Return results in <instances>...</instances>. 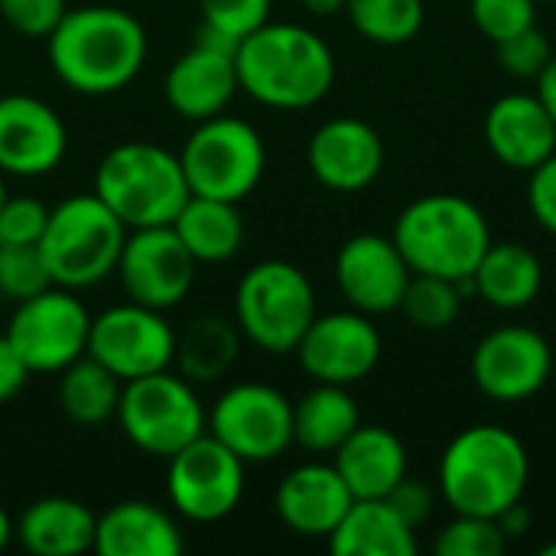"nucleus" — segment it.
Returning <instances> with one entry per match:
<instances>
[{
  "instance_id": "obj_1",
  "label": "nucleus",
  "mask_w": 556,
  "mask_h": 556,
  "mask_svg": "<svg viewBox=\"0 0 556 556\" xmlns=\"http://www.w3.org/2000/svg\"><path fill=\"white\" fill-rule=\"evenodd\" d=\"M49 39V65L78 94H114L147 62V29L121 7L91 3L65 10Z\"/></svg>"
},
{
  "instance_id": "obj_2",
  "label": "nucleus",
  "mask_w": 556,
  "mask_h": 556,
  "mask_svg": "<svg viewBox=\"0 0 556 556\" xmlns=\"http://www.w3.org/2000/svg\"><path fill=\"white\" fill-rule=\"evenodd\" d=\"M238 88L257 104L303 111L319 104L336 81L329 42L300 23H264L235 49Z\"/></svg>"
},
{
  "instance_id": "obj_3",
  "label": "nucleus",
  "mask_w": 556,
  "mask_h": 556,
  "mask_svg": "<svg viewBox=\"0 0 556 556\" xmlns=\"http://www.w3.org/2000/svg\"><path fill=\"white\" fill-rule=\"evenodd\" d=\"M531 459L525 443L498 424L466 427L450 440L440 459V498L453 515L502 518L511 505L525 502Z\"/></svg>"
},
{
  "instance_id": "obj_4",
  "label": "nucleus",
  "mask_w": 556,
  "mask_h": 556,
  "mask_svg": "<svg viewBox=\"0 0 556 556\" xmlns=\"http://www.w3.org/2000/svg\"><path fill=\"white\" fill-rule=\"evenodd\" d=\"M391 238L414 274L469 280L492 244V228L466 195L430 192L397 215Z\"/></svg>"
},
{
  "instance_id": "obj_5",
  "label": "nucleus",
  "mask_w": 556,
  "mask_h": 556,
  "mask_svg": "<svg viewBox=\"0 0 556 556\" xmlns=\"http://www.w3.org/2000/svg\"><path fill=\"white\" fill-rule=\"evenodd\" d=\"M91 192L124 222L127 231L173 225L192 195L179 156L147 140L108 150L98 163Z\"/></svg>"
},
{
  "instance_id": "obj_6",
  "label": "nucleus",
  "mask_w": 556,
  "mask_h": 556,
  "mask_svg": "<svg viewBox=\"0 0 556 556\" xmlns=\"http://www.w3.org/2000/svg\"><path fill=\"white\" fill-rule=\"evenodd\" d=\"M124 241V222L94 192H81L49 212L39 254L55 287L85 290L117 270Z\"/></svg>"
},
{
  "instance_id": "obj_7",
  "label": "nucleus",
  "mask_w": 556,
  "mask_h": 556,
  "mask_svg": "<svg viewBox=\"0 0 556 556\" xmlns=\"http://www.w3.org/2000/svg\"><path fill=\"white\" fill-rule=\"evenodd\" d=\"M238 329L264 352H296L303 332L316 319V293L309 277L290 261L254 264L235 293Z\"/></svg>"
},
{
  "instance_id": "obj_8",
  "label": "nucleus",
  "mask_w": 556,
  "mask_h": 556,
  "mask_svg": "<svg viewBox=\"0 0 556 556\" xmlns=\"http://www.w3.org/2000/svg\"><path fill=\"white\" fill-rule=\"evenodd\" d=\"M179 163L192 195L241 202L257 189L267 166V150L248 121L215 114L199 121V127L189 134Z\"/></svg>"
},
{
  "instance_id": "obj_9",
  "label": "nucleus",
  "mask_w": 556,
  "mask_h": 556,
  "mask_svg": "<svg viewBox=\"0 0 556 556\" xmlns=\"http://www.w3.org/2000/svg\"><path fill=\"white\" fill-rule=\"evenodd\" d=\"M117 424L137 450L169 459L186 443L205 433L208 417L192 384L182 375H169L166 368L124 381Z\"/></svg>"
},
{
  "instance_id": "obj_10",
  "label": "nucleus",
  "mask_w": 556,
  "mask_h": 556,
  "mask_svg": "<svg viewBox=\"0 0 556 556\" xmlns=\"http://www.w3.org/2000/svg\"><path fill=\"white\" fill-rule=\"evenodd\" d=\"M88 329L91 316L75 290L52 283L36 296L20 300L3 336L33 375H46L68 368L88 352Z\"/></svg>"
},
{
  "instance_id": "obj_11",
  "label": "nucleus",
  "mask_w": 556,
  "mask_h": 556,
  "mask_svg": "<svg viewBox=\"0 0 556 556\" xmlns=\"http://www.w3.org/2000/svg\"><path fill=\"white\" fill-rule=\"evenodd\" d=\"M166 463V495L186 521L215 525L241 505L244 459H238L212 433L195 437Z\"/></svg>"
},
{
  "instance_id": "obj_12",
  "label": "nucleus",
  "mask_w": 556,
  "mask_h": 556,
  "mask_svg": "<svg viewBox=\"0 0 556 556\" xmlns=\"http://www.w3.org/2000/svg\"><path fill=\"white\" fill-rule=\"evenodd\" d=\"M208 433L244 459V466L274 463L293 446V404L270 384H235L215 401Z\"/></svg>"
},
{
  "instance_id": "obj_13",
  "label": "nucleus",
  "mask_w": 556,
  "mask_h": 556,
  "mask_svg": "<svg viewBox=\"0 0 556 556\" xmlns=\"http://www.w3.org/2000/svg\"><path fill=\"white\" fill-rule=\"evenodd\" d=\"M88 355L114 371L121 381H134L173 365L176 332L163 319V309L130 300L91 316Z\"/></svg>"
},
{
  "instance_id": "obj_14",
  "label": "nucleus",
  "mask_w": 556,
  "mask_h": 556,
  "mask_svg": "<svg viewBox=\"0 0 556 556\" xmlns=\"http://www.w3.org/2000/svg\"><path fill=\"white\" fill-rule=\"evenodd\" d=\"M195 257L182 244V238L173 231V225H153V228H134L127 231L117 277L134 303L169 309L186 300L195 280Z\"/></svg>"
},
{
  "instance_id": "obj_15",
  "label": "nucleus",
  "mask_w": 556,
  "mask_h": 556,
  "mask_svg": "<svg viewBox=\"0 0 556 556\" xmlns=\"http://www.w3.org/2000/svg\"><path fill=\"white\" fill-rule=\"evenodd\" d=\"M469 371L485 397L498 404H521L547 384L554 371V352L538 329L502 326L476 345Z\"/></svg>"
},
{
  "instance_id": "obj_16",
  "label": "nucleus",
  "mask_w": 556,
  "mask_h": 556,
  "mask_svg": "<svg viewBox=\"0 0 556 556\" xmlns=\"http://www.w3.org/2000/svg\"><path fill=\"white\" fill-rule=\"evenodd\" d=\"M235 49H238V39L202 23L195 46L169 65L166 81H163L166 101L179 117L199 124L215 114H225L231 98L241 91Z\"/></svg>"
},
{
  "instance_id": "obj_17",
  "label": "nucleus",
  "mask_w": 556,
  "mask_h": 556,
  "mask_svg": "<svg viewBox=\"0 0 556 556\" xmlns=\"http://www.w3.org/2000/svg\"><path fill=\"white\" fill-rule=\"evenodd\" d=\"M303 371L319 384H355L368 378L381 362V332L371 316L349 309L329 313L309 323L296 345Z\"/></svg>"
},
{
  "instance_id": "obj_18",
  "label": "nucleus",
  "mask_w": 556,
  "mask_h": 556,
  "mask_svg": "<svg viewBox=\"0 0 556 556\" xmlns=\"http://www.w3.org/2000/svg\"><path fill=\"white\" fill-rule=\"evenodd\" d=\"M414 270L397 251L394 238L355 235L336 254V283L352 309L365 316H384L401 309Z\"/></svg>"
},
{
  "instance_id": "obj_19",
  "label": "nucleus",
  "mask_w": 556,
  "mask_h": 556,
  "mask_svg": "<svg viewBox=\"0 0 556 556\" xmlns=\"http://www.w3.org/2000/svg\"><path fill=\"white\" fill-rule=\"evenodd\" d=\"M68 147V130L52 104L33 94L0 98V173L36 179L52 173Z\"/></svg>"
},
{
  "instance_id": "obj_20",
  "label": "nucleus",
  "mask_w": 556,
  "mask_h": 556,
  "mask_svg": "<svg viewBox=\"0 0 556 556\" xmlns=\"http://www.w3.org/2000/svg\"><path fill=\"white\" fill-rule=\"evenodd\" d=\"M306 160L326 189L362 192L384 169V140L362 117H332L309 137Z\"/></svg>"
},
{
  "instance_id": "obj_21",
  "label": "nucleus",
  "mask_w": 556,
  "mask_h": 556,
  "mask_svg": "<svg viewBox=\"0 0 556 556\" xmlns=\"http://www.w3.org/2000/svg\"><path fill=\"white\" fill-rule=\"evenodd\" d=\"M355 495L332 463H303L277 485V518L300 538H329Z\"/></svg>"
},
{
  "instance_id": "obj_22",
  "label": "nucleus",
  "mask_w": 556,
  "mask_h": 556,
  "mask_svg": "<svg viewBox=\"0 0 556 556\" xmlns=\"http://www.w3.org/2000/svg\"><path fill=\"white\" fill-rule=\"evenodd\" d=\"M485 143L492 156L518 173H531L556 153V124L538 94H502L485 114Z\"/></svg>"
},
{
  "instance_id": "obj_23",
  "label": "nucleus",
  "mask_w": 556,
  "mask_h": 556,
  "mask_svg": "<svg viewBox=\"0 0 556 556\" xmlns=\"http://www.w3.org/2000/svg\"><path fill=\"white\" fill-rule=\"evenodd\" d=\"M332 456V466L355 498H388V492L407 476V450L401 437L378 424H358Z\"/></svg>"
},
{
  "instance_id": "obj_24",
  "label": "nucleus",
  "mask_w": 556,
  "mask_h": 556,
  "mask_svg": "<svg viewBox=\"0 0 556 556\" xmlns=\"http://www.w3.org/2000/svg\"><path fill=\"white\" fill-rule=\"evenodd\" d=\"M94 554L176 556L182 554V534L176 521L153 502H117L98 515Z\"/></svg>"
},
{
  "instance_id": "obj_25",
  "label": "nucleus",
  "mask_w": 556,
  "mask_h": 556,
  "mask_svg": "<svg viewBox=\"0 0 556 556\" xmlns=\"http://www.w3.org/2000/svg\"><path fill=\"white\" fill-rule=\"evenodd\" d=\"M94 528L98 515H91L88 505L65 495H46L26 505L16 521V538L36 556H78L94 551Z\"/></svg>"
},
{
  "instance_id": "obj_26",
  "label": "nucleus",
  "mask_w": 556,
  "mask_h": 556,
  "mask_svg": "<svg viewBox=\"0 0 556 556\" xmlns=\"http://www.w3.org/2000/svg\"><path fill=\"white\" fill-rule=\"evenodd\" d=\"M326 541L336 556L417 554V531L388 505V498H355Z\"/></svg>"
},
{
  "instance_id": "obj_27",
  "label": "nucleus",
  "mask_w": 556,
  "mask_h": 556,
  "mask_svg": "<svg viewBox=\"0 0 556 556\" xmlns=\"http://www.w3.org/2000/svg\"><path fill=\"white\" fill-rule=\"evenodd\" d=\"M472 283H476V296H482L489 306L515 313L541 296L544 267L528 244L492 241L472 274Z\"/></svg>"
},
{
  "instance_id": "obj_28",
  "label": "nucleus",
  "mask_w": 556,
  "mask_h": 556,
  "mask_svg": "<svg viewBox=\"0 0 556 556\" xmlns=\"http://www.w3.org/2000/svg\"><path fill=\"white\" fill-rule=\"evenodd\" d=\"M173 231L182 238V244L199 264H222L235 257L244 241L238 202L208 195H189L179 215L173 218Z\"/></svg>"
},
{
  "instance_id": "obj_29",
  "label": "nucleus",
  "mask_w": 556,
  "mask_h": 556,
  "mask_svg": "<svg viewBox=\"0 0 556 556\" xmlns=\"http://www.w3.org/2000/svg\"><path fill=\"white\" fill-rule=\"evenodd\" d=\"M362 424L358 404L342 384H319L293 404V443L306 453H336Z\"/></svg>"
},
{
  "instance_id": "obj_30",
  "label": "nucleus",
  "mask_w": 556,
  "mask_h": 556,
  "mask_svg": "<svg viewBox=\"0 0 556 556\" xmlns=\"http://www.w3.org/2000/svg\"><path fill=\"white\" fill-rule=\"evenodd\" d=\"M238 352L241 336L225 316H199L176 332L173 362L186 381H215L238 362Z\"/></svg>"
},
{
  "instance_id": "obj_31",
  "label": "nucleus",
  "mask_w": 556,
  "mask_h": 556,
  "mask_svg": "<svg viewBox=\"0 0 556 556\" xmlns=\"http://www.w3.org/2000/svg\"><path fill=\"white\" fill-rule=\"evenodd\" d=\"M59 375H62L59 404L68 420H75L81 427H98V424L117 417L124 381L114 371H108L101 362H94L88 352L81 358H75L68 368H62Z\"/></svg>"
},
{
  "instance_id": "obj_32",
  "label": "nucleus",
  "mask_w": 556,
  "mask_h": 556,
  "mask_svg": "<svg viewBox=\"0 0 556 556\" xmlns=\"http://www.w3.org/2000/svg\"><path fill=\"white\" fill-rule=\"evenodd\" d=\"M352 26L378 46H404L424 29V0H349Z\"/></svg>"
},
{
  "instance_id": "obj_33",
  "label": "nucleus",
  "mask_w": 556,
  "mask_h": 556,
  "mask_svg": "<svg viewBox=\"0 0 556 556\" xmlns=\"http://www.w3.org/2000/svg\"><path fill=\"white\" fill-rule=\"evenodd\" d=\"M463 300H466V293H463L459 280L414 274L407 283V293L401 300V309L410 319V326H417L424 332H443L459 319Z\"/></svg>"
},
{
  "instance_id": "obj_34",
  "label": "nucleus",
  "mask_w": 556,
  "mask_h": 556,
  "mask_svg": "<svg viewBox=\"0 0 556 556\" xmlns=\"http://www.w3.org/2000/svg\"><path fill=\"white\" fill-rule=\"evenodd\" d=\"M508 538L495 518L456 515L440 534L433 551L440 556H498L505 554Z\"/></svg>"
},
{
  "instance_id": "obj_35",
  "label": "nucleus",
  "mask_w": 556,
  "mask_h": 556,
  "mask_svg": "<svg viewBox=\"0 0 556 556\" xmlns=\"http://www.w3.org/2000/svg\"><path fill=\"white\" fill-rule=\"evenodd\" d=\"M52 287L49 267L39 254V244L26 248H7L0 244V293L10 300H29Z\"/></svg>"
},
{
  "instance_id": "obj_36",
  "label": "nucleus",
  "mask_w": 556,
  "mask_h": 556,
  "mask_svg": "<svg viewBox=\"0 0 556 556\" xmlns=\"http://www.w3.org/2000/svg\"><path fill=\"white\" fill-rule=\"evenodd\" d=\"M472 23L492 42H505L538 26V0H469Z\"/></svg>"
},
{
  "instance_id": "obj_37",
  "label": "nucleus",
  "mask_w": 556,
  "mask_h": 556,
  "mask_svg": "<svg viewBox=\"0 0 556 556\" xmlns=\"http://www.w3.org/2000/svg\"><path fill=\"white\" fill-rule=\"evenodd\" d=\"M199 10L205 26L238 42L270 20V0H199Z\"/></svg>"
},
{
  "instance_id": "obj_38",
  "label": "nucleus",
  "mask_w": 556,
  "mask_h": 556,
  "mask_svg": "<svg viewBox=\"0 0 556 556\" xmlns=\"http://www.w3.org/2000/svg\"><path fill=\"white\" fill-rule=\"evenodd\" d=\"M49 222V208L33 195H7L0 205V244L26 248L39 244Z\"/></svg>"
},
{
  "instance_id": "obj_39",
  "label": "nucleus",
  "mask_w": 556,
  "mask_h": 556,
  "mask_svg": "<svg viewBox=\"0 0 556 556\" xmlns=\"http://www.w3.org/2000/svg\"><path fill=\"white\" fill-rule=\"evenodd\" d=\"M495 49H498V65L511 78H521V81H528V78L538 81V75L544 72V65L554 55L551 39L538 26H531V29H525V33L505 39V42H495Z\"/></svg>"
},
{
  "instance_id": "obj_40",
  "label": "nucleus",
  "mask_w": 556,
  "mask_h": 556,
  "mask_svg": "<svg viewBox=\"0 0 556 556\" xmlns=\"http://www.w3.org/2000/svg\"><path fill=\"white\" fill-rule=\"evenodd\" d=\"M65 10H68L65 0H0L3 20L16 33L33 36V39L49 36L59 26V20L65 16Z\"/></svg>"
},
{
  "instance_id": "obj_41",
  "label": "nucleus",
  "mask_w": 556,
  "mask_h": 556,
  "mask_svg": "<svg viewBox=\"0 0 556 556\" xmlns=\"http://www.w3.org/2000/svg\"><path fill=\"white\" fill-rule=\"evenodd\" d=\"M388 505H391L414 531H420V528L433 518L437 495H433V489H430L427 482L404 476V479L388 492Z\"/></svg>"
},
{
  "instance_id": "obj_42",
  "label": "nucleus",
  "mask_w": 556,
  "mask_h": 556,
  "mask_svg": "<svg viewBox=\"0 0 556 556\" xmlns=\"http://www.w3.org/2000/svg\"><path fill=\"white\" fill-rule=\"evenodd\" d=\"M528 205L544 231L556 238V153L528 173Z\"/></svg>"
},
{
  "instance_id": "obj_43",
  "label": "nucleus",
  "mask_w": 556,
  "mask_h": 556,
  "mask_svg": "<svg viewBox=\"0 0 556 556\" xmlns=\"http://www.w3.org/2000/svg\"><path fill=\"white\" fill-rule=\"evenodd\" d=\"M29 375H33V371H29L26 362L16 355V349L10 345V339L0 336V404H10V401L23 391V384H26Z\"/></svg>"
},
{
  "instance_id": "obj_44",
  "label": "nucleus",
  "mask_w": 556,
  "mask_h": 556,
  "mask_svg": "<svg viewBox=\"0 0 556 556\" xmlns=\"http://www.w3.org/2000/svg\"><path fill=\"white\" fill-rule=\"evenodd\" d=\"M534 94L541 98V104L547 108V114L554 117L556 124V52L551 55V62L544 65V72L538 75V91Z\"/></svg>"
},
{
  "instance_id": "obj_45",
  "label": "nucleus",
  "mask_w": 556,
  "mask_h": 556,
  "mask_svg": "<svg viewBox=\"0 0 556 556\" xmlns=\"http://www.w3.org/2000/svg\"><path fill=\"white\" fill-rule=\"evenodd\" d=\"M498 525H502V531H505L508 541H511V538H521V534H528V528H531V511L525 508V502H518V505H511V508L498 518Z\"/></svg>"
},
{
  "instance_id": "obj_46",
  "label": "nucleus",
  "mask_w": 556,
  "mask_h": 556,
  "mask_svg": "<svg viewBox=\"0 0 556 556\" xmlns=\"http://www.w3.org/2000/svg\"><path fill=\"white\" fill-rule=\"evenodd\" d=\"M349 0H303V7L313 13V16H336L345 10Z\"/></svg>"
},
{
  "instance_id": "obj_47",
  "label": "nucleus",
  "mask_w": 556,
  "mask_h": 556,
  "mask_svg": "<svg viewBox=\"0 0 556 556\" xmlns=\"http://www.w3.org/2000/svg\"><path fill=\"white\" fill-rule=\"evenodd\" d=\"M13 534H16V525H13V521H10V515L0 508V551H7V547H10Z\"/></svg>"
},
{
  "instance_id": "obj_48",
  "label": "nucleus",
  "mask_w": 556,
  "mask_h": 556,
  "mask_svg": "<svg viewBox=\"0 0 556 556\" xmlns=\"http://www.w3.org/2000/svg\"><path fill=\"white\" fill-rule=\"evenodd\" d=\"M3 199H7V186H3V173H0V205H3Z\"/></svg>"
},
{
  "instance_id": "obj_49",
  "label": "nucleus",
  "mask_w": 556,
  "mask_h": 556,
  "mask_svg": "<svg viewBox=\"0 0 556 556\" xmlns=\"http://www.w3.org/2000/svg\"><path fill=\"white\" fill-rule=\"evenodd\" d=\"M541 554H544V556H556V544H547V547H544Z\"/></svg>"
},
{
  "instance_id": "obj_50",
  "label": "nucleus",
  "mask_w": 556,
  "mask_h": 556,
  "mask_svg": "<svg viewBox=\"0 0 556 556\" xmlns=\"http://www.w3.org/2000/svg\"><path fill=\"white\" fill-rule=\"evenodd\" d=\"M538 3H541V0H538Z\"/></svg>"
}]
</instances>
